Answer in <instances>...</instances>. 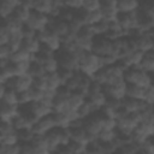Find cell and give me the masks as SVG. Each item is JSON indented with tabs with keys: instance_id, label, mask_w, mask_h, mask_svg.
Wrapping results in <instances>:
<instances>
[{
	"instance_id": "obj_1",
	"label": "cell",
	"mask_w": 154,
	"mask_h": 154,
	"mask_svg": "<svg viewBox=\"0 0 154 154\" xmlns=\"http://www.w3.org/2000/svg\"><path fill=\"white\" fill-rule=\"evenodd\" d=\"M103 67V63L100 55L95 54L94 52H83L79 57V65L78 71L85 76L94 77V75Z\"/></svg>"
},
{
	"instance_id": "obj_2",
	"label": "cell",
	"mask_w": 154,
	"mask_h": 154,
	"mask_svg": "<svg viewBox=\"0 0 154 154\" xmlns=\"http://www.w3.org/2000/svg\"><path fill=\"white\" fill-rule=\"evenodd\" d=\"M124 79L129 84H135L141 88H149L152 84V75L140 67H129L124 71Z\"/></svg>"
},
{
	"instance_id": "obj_3",
	"label": "cell",
	"mask_w": 154,
	"mask_h": 154,
	"mask_svg": "<svg viewBox=\"0 0 154 154\" xmlns=\"http://www.w3.org/2000/svg\"><path fill=\"white\" fill-rule=\"evenodd\" d=\"M103 118L105 114L101 111H96L85 119H83V128L87 130L91 140H96L97 135L103 129Z\"/></svg>"
},
{
	"instance_id": "obj_4",
	"label": "cell",
	"mask_w": 154,
	"mask_h": 154,
	"mask_svg": "<svg viewBox=\"0 0 154 154\" xmlns=\"http://www.w3.org/2000/svg\"><path fill=\"white\" fill-rule=\"evenodd\" d=\"M83 52H70V51H64L60 49L55 53L60 67L72 70V71H78V65H79V57Z\"/></svg>"
},
{
	"instance_id": "obj_5",
	"label": "cell",
	"mask_w": 154,
	"mask_h": 154,
	"mask_svg": "<svg viewBox=\"0 0 154 154\" xmlns=\"http://www.w3.org/2000/svg\"><path fill=\"white\" fill-rule=\"evenodd\" d=\"M37 37L41 41V43L45 45V46H47L52 52L57 53L58 51L61 49L63 41H61V38L51 28H47V29L37 32Z\"/></svg>"
},
{
	"instance_id": "obj_6",
	"label": "cell",
	"mask_w": 154,
	"mask_h": 154,
	"mask_svg": "<svg viewBox=\"0 0 154 154\" xmlns=\"http://www.w3.org/2000/svg\"><path fill=\"white\" fill-rule=\"evenodd\" d=\"M51 22H52V17L51 16L32 10V12H31L29 19L26 20L25 25L29 26V28H31L36 32H40V31L49 28Z\"/></svg>"
},
{
	"instance_id": "obj_7",
	"label": "cell",
	"mask_w": 154,
	"mask_h": 154,
	"mask_svg": "<svg viewBox=\"0 0 154 154\" xmlns=\"http://www.w3.org/2000/svg\"><path fill=\"white\" fill-rule=\"evenodd\" d=\"M4 84H6V87L8 89H14L17 93H22V91L29 90L34 85V77H31L29 73L22 75V76H16V77L10 78Z\"/></svg>"
},
{
	"instance_id": "obj_8",
	"label": "cell",
	"mask_w": 154,
	"mask_h": 154,
	"mask_svg": "<svg viewBox=\"0 0 154 154\" xmlns=\"http://www.w3.org/2000/svg\"><path fill=\"white\" fill-rule=\"evenodd\" d=\"M91 52H94L95 54H97L100 57H103L106 54L113 53V41L107 38L105 35L95 36Z\"/></svg>"
},
{
	"instance_id": "obj_9",
	"label": "cell",
	"mask_w": 154,
	"mask_h": 154,
	"mask_svg": "<svg viewBox=\"0 0 154 154\" xmlns=\"http://www.w3.org/2000/svg\"><path fill=\"white\" fill-rule=\"evenodd\" d=\"M126 87H128V83L125 82V79H123V81L113 83V84L103 85V91L106 93V95L108 97L123 100L126 96Z\"/></svg>"
},
{
	"instance_id": "obj_10",
	"label": "cell",
	"mask_w": 154,
	"mask_h": 154,
	"mask_svg": "<svg viewBox=\"0 0 154 154\" xmlns=\"http://www.w3.org/2000/svg\"><path fill=\"white\" fill-rule=\"evenodd\" d=\"M117 20L128 34L129 30L138 28V11H135L131 13H119L117 17Z\"/></svg>"
},
{
	"instance_id": "obj_11",
	"label": "cell",
	"mask_w": 154,
	"mask_h": 154,
	"mask_svg": "<svg viewBox=\"0 0 154 154\" xmlns=\"http://www.w3.org/2000/svg\"><path fill=\"white\" fill-rule=\"evenodd\" d=\"M54 128H57V125H55V120H54V117H53V113H52L47 117H43V118L38 119L34 124L32 130H34L35 135H46L47 132H49Z\"/></svg>"
},
{
	"instance_id": "obj_12",
	"label": "cell",
	"mask_w": 154,
	"mask_h": 154,
	"mask_svg": "<svg viewBox=\"0 0 154 154\" xmlns=\"http://www.w3.org/2000/svg\"><path fill=\"white\" fill-rule=\"evenodd\" d=\"M45 140H46V143H47L51 153H57V150L63 146L60 128H54L49 132H47L45 135Z\"/></svg>"
},
{
	"instance_id": "obj_13",
	"label": "cell",
	"mask_w": 154,
	"mask_h": 154,
	"mask_svg": "<svg viewBox=\"0 0 154 154\" xmlns=\"http://www.w3.org/2000/svg\"><path fill=\"white\" fill-rule=\"evenodd\" d=\"M29 108H30V112L35 116V118L38 120L43 117H47L49 114H52L54 111H53V107L48 103H46L45 101L40 100V101H34L31 103H29Z\"/></svg>"
},
{
	"instance_id": "obj_14",
	"label": "cell",
	"mask_w": 154,
	"mask_h": 154,
	"mask_svg": "<svg viewBox=\"0 0 154 154\" xmlns=\"http://www.w3.org/2000/svg\"><path fill=\"white\" fill-rule=\"evenodd\" d=\"M135 42V48L143 52L144 54L148 53L154 48V38L149 32H143L137 37H132Z\"/></svg>"
},
{
	"instance_id": "obj_15",
	"label": "cell",
	"mask_w": 154,
	"mask_h": 154,
	"mask_svg": "<svg viewBox=\"0 0 154 154\" xmlns=\"http://www.w3.org/2000/svg\"><path fill=\"white\" fill-rule=\"evenodd\" d=\"M101 12L103 16V19L111 22V20H116L118 14L120 13L117 6V0H102V5H101Z\"/></svg>"
},
{
	"instance_id": "obj_16",
	"label": "cell",
	"mask_w": 154,
	"mask_h": 154,
	"mask_svg": "<svg viewBox=\"0 0 154 154\" xmlns=\"http://www.w3.org/2000/svg\"><path fill=\"white\" fill-rule=\"evenodd\" d=\"M20 114V105H10L1 102V120L13 122L16 117Z\"/></svg>"
},
{
	"instance_id": "obj_17",
	"label": "cell",
	"mask_w": 154,
	"mask_h": 154,
	"mask_svg": "<svg viewBox=\"0 0 154 154\" xmlns=\"http://www.w3.org/2000/svg\"><path fill=\"white\" fill-rule=\"evenodd\" d=\"M49 28L60 37H65L66 35H71L70 34V22H66V20H61L59 18H53L52 17V22H51V25ZM73 36V35H71ZM76 37V36H75Z\"/></svg>"
},
{
	"instance_id": "obj_18",
	"label": "cell",
	"mask_w": 154,
	"mask_h": 154,
	"mask_svg": "<svg viewBox=\"0 0 154 154\" xmlns=\"http://www.w3.org/2000/svg\"><path fill=\"white\" fill-rule=\"evenodd\" d=\"M75 45L82 52H91L94 45V37L78 32L75 37Z\"/></svg>"
},
{
	"instance_id": "obj_19",
	"label": "cell",
	"mask_w": 154,
	"mask_h": 154,
	"mask_svg": "<svg viewBox=\"0 0 154 154\" xmlns=\"http://www.w3.org/2000/svg\"><path fill=\"white\" fill-rule=\"evenodd\" d=\"M85 100L87 96L81 91H72L67 97V111H78Z\"/></svg>"
},
{
	"instance_id": "obj_20",
	"label": "cell",
	"mask_w": 154,
	"mask_h": 154,
	"mask_svg": "<svg viewBox=\"0 0 154 154\" xmlns=\"http://www.w3.org/2000/svg\"><path fill=\"white\" fill-rule=\"evenodd\" d=\"M2 25L6 26V29H7L11 34H13V32H22V30H23L24 26H25V23L22 22L20 19H18L17 17H14V16L12 14V16H10V17L2 19Z\"/></svg>"
},
{
	"instance_id": "obj_21",
	"label": "cell",
	"mask_w": 154,
	"mask_h": 154,
	"mask_svg": "<svg viewBox=\"0 0 154 154\" xmlns=\"http://www.w3.org/2000/svg\"><path fill=\"white\" fill-rule=\"evenodd\" d=\"M117 6L120 13H131L140 10L141 0H117Z\"/></svg>"
},
{
	"instance_id": "obj_22",
	"label": "cell",
	"mask_w": 154,
	"mask_h": 154,
	"mask_svg": "<svg viewBox=\"0 0 154 154\" xmlns=\"http://www.w3.org/2000/svg\"><path fill=\"white\" fill-rule=\"evenodd\" d=\"M45 81H46V90H53L57 91L64 83L57 72H52V73H46L45 75Z\"/></svg>"
},
{
	"instance_id": "obj_23",
	"label": "cell",
	"mask_w": 154,
	"mask_h": 154,
	"mask_svg": "<svg viewBox=\"0 0 154 154\" xmlns=\"http://www.w3.org/2000/svg\"><path fill=\"white\" fill-rule=\"evenodd\" d=\"M71 129V141H76L83 144H88L91 140V137L89 136V134L87 132V130L83 126L79 128H70Z\"/></svg>"
},
{
	"instance_id": "obj_24",
	"label": "cell",
	"mask_w": 154,
	"mask_h": 154,
	"mask_svg": "<svg viewBox=\"0 0 154 154\" xmlns=\"http://www.w3.org/2000/svg\"><path fill=\"white\" fill-rule=\"evenodd\" d=\"M32 148H34V154H48L51 153L46 140H45V135H35L34 140L31 141Z\"/></svg>"
},
{
	"instance_id": "obj_25",
	"label": "cell",
	"mask_w": 154,
	"mask_h": 154,
	"mask_svg": "<svg viewBox=\"0 0 154 154\" xmlns=\"http://www.w3.org/2000/svg\"><path fill=\"white\" fill-rule=\"evenodd\" d=\"M22 0H1V17L2 19L10 17L13 14L14 10L17 8V6L20 4Z\"/></svg>"
},
{
	"instance_id": "obj_26",
	"label": "cell",
	"mask_w": 154,
	"mask_h": 154,
	"mask_svg": "<svg viewBox=\"0 0 154 154\" xmlns=\"http://www.w3.org/2000/svg\"><path fill=\"white\" fill-rule=\"evenodd\" d=\"M41 41L38 40L37 35L34 36V37H24V41H23V45H22V48L26 49L28 52H30L31 54H36L40 52L41 49Z\"/></svg>"
},
{
	"instance_id": "obj_27",
	"label": "cell",
	"mask_w": 154,
	"mask_h": 154,
	"mask_svg": "<svg viewBox=\"0 0 154 154\" xmlns=\"http://www.w3.org/2000/svg\"><path fill=\"white\" fill-rule=\"evenodd\" d=\"M53 6H54V0H35L32 10L51 16Z\"/></svg>"
},
{
	"instance_id": "obj_28",
	"label": "cell",
	"mask_w": 154,
	"mask_h": 154,
	"mask_svg": "<svg viewBox=\"0 0 154 154\" xmlns=\"http://www.w3.org/2000/svg\"><path fill=\"white\" fill-rule=\"evenodd\" d=\"M34 55L30 52H28L24 48H19L17 51H14L12 53V57L10 59V61L12 63H22V61H32L34 60Z\"/></svg>"
},
{
	"instance_id": "obj_29",
	"label": "cell",
	"mask_w": 154,
	"mask_h": 154,
	"mask_svg": "<svg viewBox=\"0 0 154 154\" xmlns=\"http://www.w3.org/2000/svg\"><path fill=\"white\" fill-rule=\"evenodd\" d=\"M90 103L94 106V108L96 111H100L105 105H106V101H107V95L105 91H100V93H96V94H91L87 97Z\"/></svg>"
},
{
	"instance_id": "obj_30",
	"label": "cell",
	"mask_w": 154,
	"mask_h": 154,
	"mask_svg": "<svg viewBox=\"0 0 154 154\" xmlns=\"http://www.w3.org/2000/svg\"><path fill=\"white\" fill-rule=\"evenodd\" d=\"M82 76H83L82 72L76 71V72L64 83V85H65L70 91H78V90H79V87H81Z\"/></svg>"
},
{
	"instance_id": "obj_31",
	"label": "cell",
	"mask_w": 154,
	"mask_h": 154,
	"mask_svg": "<svg viewBox=\"0 0 154 154\" xmlns=\"http://www.w3.org/2000/svg\"><path fill=\"white\" fill-rule=\"evenodd\" d=\"M31 12H32V10H31L30 7H28V6H25V5H23V4L20 2V4L17 6V8L14 10L13 16H14V17H17L18 19H20L22 22L26 23V20L29 19V17H30Z\"/></svg>"
},
{
	"instance_id": "obj_32",
	"label": "cell",
	"mask_w": 154,
	"mask_h": 154,
	"mask_svg": "<svg viewBox=\"0 0 154 154\" xmlns=\"http://www.w3.org/2000/svg\"><path fill=\"white\" fill-rule=\"evenodd\" d=\"M57 128H70L71 119L66 112H53Z\"/></svg>"
},
{
	"instance_id": "obj_33",
	"label": "cell",
	"mask_w": 154,
	"mask_h": 154,
	"mask_svg": "<svg viewBox=\"0 0 154 154\" xmlns=\"http://www.w3.org/2000/svg\"><path fill=\"white\" fill-rule=\"evenodd\" d=\"M144 88H141L138 85L135 84H129L126 87V96L128 97H132V99H138V100H143L144 96Z\"/></svg>"
},
{
	"instance_id": "obj_34",
	"label": "cell",
	"mask_w": 154,
	"mask_h": 154,
	"mask_svg": "<svg viewBox=\"0 0 154 154\" xmlns=\"http://www.w3.org/2000/svg\"><path fill=\"white\" fill-rule=\"evenodd\" d=\"M46 70L43 67V65L36 60H32L30 64V69H29V75L34 78H38V77H43L46 75Z\"/></svg>"
},
{
	"instance_id": "obj_35",
	"label": "cell",
	"mask_w": 154,
	"mask_h": 154,
	"mask_svg": "<svg viewBox=\"0 0 154 154\" xmlns=\"http://www.w3.org/2000/svg\"><path fill=\"white\" fill-rule=\"evenodd\" d=\"M20 141L17 130L7 135H0V146H11V144H17Z\"/></svg>"
},
{
	"instance_id": "obj_36",
	"label": "cell",
	"mask_w": 154,
	"mask_h": 154,
	"mask_svg": "<svg viewBox=\"0 0 154 154\" xmlns=\"http://www.w3.org/2000/svg\"><path fill=\"white\" fill-rule=\"evenodd\" d=\"M1 102L10 103V105H19V95L14 89H8L4 94V96L0 99Z\"/></svg>"
},
{
	"instance_id": "obj_37",
	"label": "cell",
	"mask_w": 154,
	"mask_h": 154,
	"mask_svg": "<svg viewBox=\"0 0 154 154\" xmlns=\"http://www.w3.org/2000/svg\"><path fill=\"white\" fill-rule=\"evenodd\" d=\"M43 67H45V70H46V72L47 73H52V72H57L58 70H59V67H60V65H59V61H58V58H57V55L54 54V55H52V57H49L43 64Z\"/></svg>"
},
{
	"instance_id": "obj_38",
	"label": "cell",
	"mask_w": 154,
	"mask_h": 154,
	"mask_svg": "<svg viewBox=\"0 0 154 154\" xmlns=\"http://www.w3.org/2000/svg\"><path fill=\"white\" fill-rule=\"evenodd\" d=\"M23 41H24V36H23L22 32H13V34H11V37H10V41H8V46L14 52V51L22 48Z\"/></svg>"
},
{
	"instance_id": "obj_39",
	"label": "cell",
	"mask_w": 154,
	"mask_h": 154,
	"mask_svg": "<svg viewBox=\"0 0 154 154\" xmlns=\"http://www.w3.org/2000/svg\"><path fill=\"white\" fill-rule=\"evenodd\" d=\"M11 63H12V61H11ZM30 64H31V61L12 63V67H13V72H14V76H22V75H26V73H29Z\"/></svg>"
},
{
	"instance_id": "obj_40",
	"label": "cell",
	"mask_w": 154,
	"mask_h": 154,
	"mask_svg": "<svg viewBox=\"0 0 154 154\" xmlns=\"http://www.w3.org/2000/svg\"><path fill=\"white\" fill-rule=\"evenodd\" d=\"M69 154H83L87 153V144L76 142V141H70L69 144H66Z\"/></svg>"
},
{
	"instance_id": "obj_41",
	"label": "cell",
	"mask_w": 154,
	"mask_h": 154,
	"mask_svg": "<svg viewBox=\"0 0 154 154\" xmlns=\"http://www.w3.org/2000/svg\"><path fill=\"white\" fill-rule=\"evenodd\" d=\"M102 19H103V16H102L101 10L90 11V12H87V16H85V24L94 25V24L101 22Z\"/></svg>"
},
{
	"instance_id": "obj_42",
	"label": "cell",
	"mask_w": 154,
	"mask_h": 154,
	"mask_svg": "<svg viewBox=\"0 0 154 154\" xmlns=\"http://www.w3.org/2000/svg\"><path fill=\"white\" fill-rule=\"evenodd\" d=\"M77 112H78L79 118L85 119V118H87V117H89L91 113L96 112V109H95V108H94V106L90 103V101L87 99V100H85V102L79 107V109H78Z\"/></svg>"
},
{
	"instance_id": "obj_43",
	"label": "cell",
	"mask_w": 154,
	"mask_h": 154,
	"mask_svg": "<svg viewBox=\"0 0 154 154\" xmlns=\"http://www.w3.org/2000/svg\"><path fill=\"white\" fill-rule=\"evenodd\" d=\"M138 67L142 69L143 71L150 73V75H154V58L144 54V57H143V59H142V61H141Z\"/></svg>"
},
{
	"instance_id": "obj_44",
	"label": "cell",
	"mask_w": 154,
	"mask_h": 154,
	"mask_svg": "<svg viewBox=\"0 0 154 154\" xmlns=\"http://www.w3.org/2000/svg\"><path fill=\"white\" fill-rule=\"evenodd\" d=\"M93 26V30H94V34L95 36H101V35H106V32L108 31L109 29V22L106 20V19H102L101 22L91 25Z\"/></svg>"
},
{
	"instance_id": "obj_45",
	"label": "cell",
	"mask_w": 154,
	"mask_h": 154,
	"mask_svg": "<svg viewBox=\"0 0 154 154\" xmlns=\"http://www.w3.org/2000/svg\"><path fill=\"white\" fill-rule=\"evenodd\" d=\"M117 136V129L109 130V129H102L100 134L97 135V140L101 142H112Z\"/></svg>"
},
{
	"instance_id": "obj_46",
	"label": "cell",
	"mask_w": 154,
	"mask_h": 154,
	"mask_svg": "<svg viewBox=\"0 0 154 154\" xmlns=\"http://www.w3.org/2000/svg\"><path fill=\"white\" fill-rule=\"evenodd\" d=\"M138 149H140V146H138L137 143H135L134 141H131V142H128V143L122 144V146L118 148V153L135 154V153H138Z\"/></svg>"
},
{
	"instance_id": "obj_47",
	"label": "cell",
	"mask_w": 154,
	"mask_h": 154,
	"mask_svg": "<svg viewBox=\"0 0 154 154\" xmlns=\"http://www.w3.org/2000/svg\"><path fill=\"white\" fill-rule=\"evenodd\" d=\"M101 5H102V0H84L82 8L85 10L87 12H90V11L100 10Z\"/></svg>"
},
{
	"instance_id": "obj_48",
	"label": "cell",
	"mask_w": 154,
	"mask_h": 154,
	"mask_svg": "<svg viewBox=\"0 0 154 154\" xmlns=\"http://www.w3.org/2000/svg\"><path fill=\"white\" fill-rule=\"evenodd\" d=\"M20 142L11 146H0V154H20Z\"/></svg>"
},
{
	"instance_id": "obj_49",
	"label": "cell",
	"mask_w": 154,
	"mask_h": 154,
	"mask_svg": "<svg viewBox=\"0 0 154 154\" xmlns=\"http://www.w3.org/2000/svg\"><path fill=\"white\" fill-rule=\"evenodd\" d=\"M18 135H19V141L20 142H31L35 137V132L31 129H23V130H19L18 131Z\"/></svg>"
},
{
	"instance_id": "obj_50",
	"label": "cell",
	"mask_w": 154,
	"mask_h": 154,
	"mask_svg": "<svg viewBox=\"0 0 154 154\" xmlns=\"http://www.w3.org/2000/svg\"><path fill=\"white\" fill-rule=\"evenodd\" d=\"M29 93L31 95V99H32V102L34 101H40L45 97V90L43 89H40L35 85H32L30 89H29Z\"/></svg>"
},
{
	"instance_id": "obj_51",
	"label": "cell",
	"mask_w": 154,
	"mask_h": 154,
	"mask_svg": "<svg viewBox=\"0 0 154 154\" xmlns=\"http://www.w3.org/2000/svg\"><path fill=\"white\" fill-rule=\"evenodd\" d=\"M12 48L8 45H2L0 46V60H10L12 57Z\"/></svg>"
},
{
	"instance_id": "obj_52",
	"label": "cell",
	"mask_w": 154,
	"mask_h": 154,
	"mask_svg": "<svg viewBox=\"0 0 154 154\" xmlns=\"http://www.w3.org/2000/svg\"><path fill=\"white\" fill-rule=\"evenodd\" d=\"M10 37H11V32L6 29V26H4L1 24V26H0V46L8 45Z\"/></svg>"
},
{
	"instance_id": "obj_53",
	"label": "cell",
	"mask_w": 154,
	"mask_h": 154,
	"mask_svg": "<svg viewBox=\"0 0 154 154\" xmlns=\"http://www.w3.org/2000/svg\"><path fill=\"white\" fill-rule=\"evenodd\" d=\"M100 91H103V84L99 83L97 81H95L93 78V82L90 83V87L88 89V96L91 95V94H96V93H100ZM87 96V97H88Z\"/></svg>"
},
{
	"instance_id": "obj_54",
	"label": "cell",
	"mask_w": 154,
	"mask_h": 154,
	"mask_svg": "<svg viewBox=\"0 0 154 154\" xmlns=\"http://www.w3.org/2000/svg\"><path fill=\"white\" fill-rule=\"evenodd\" d=\"M84 0H64V5L71 10H81L83 7Z\"/></svg>"
},
{
	"instance_id": "obj_55",
	"label": "cell",
	"mask_w": 154,
	"mask_h": 154,
	"mask_svg": "<svg viewBox=\"0 0 154 154\" xmlns=\"http://www.w3.org/2000/svg\"><path fill=\"white\" fill-rule=\"evenodd\" d=\"M143 101H146L147 103L154 106V88H153V87L146 88V90H144V96H143Z\"/></svg>"
},
{
	"instance_id": "obj_56",
	"label": "cell",
	"mask_w": 154,
	"mask_h": 154,
	"mask_svg": "<svg viewBox=\"0 0 154 154\" xmlns=\"http://www.w3.org/2000/svg\"><path fill=\"white\" fill-rule=\"evenodd\" d=\"M19 95V105H29L32 102V99H31V95L29 93V90L26 91H22V93H18Z\"/></svg>"
},
{
	"instance_id": "obj_57",
	"label": "cell",
	"mask_w": 154,
	"mask_h": 154,
	"mask_svg": "<svg viewBox=\"0 0 154 154\" xmlns=\"http://www.w3.org/2000/svg\"><path fill=\"white\" fill-rule=\"evenodd\" d=\"M76 71H72V70H67V69H64V67H59V70H58V73H59V76H60V78H61V81H63V83H65L73 73H75Z\"/></svg>"
},
{
	"instance_id": "obj_58",
	"label": "cell",
	"mask_w": 154,
	"mask_h": 154,
	"mask_svg": "<svg viewBox=\"0 0 154 154\" xmlns=\"http://www.w3.org/2000/svg\"><path fill=\"white\" fill-rule=\"evenodd\" d=\"M20 154H34V148L31 142H20Z\"/></svg>"
},
{
	"instance_id": "obj_59",
	"label": "cell",
	"mask_w": 154,
	"mask_h": 154,
	"mask_svg": "<svg viewBox=\"0 0 154 154\" xmlns=\"http://www.w3.org/2000/svg\"><path fill=\"white\" fill-rule=\"evenodd\" d=\"M22 34H23V36L24 37H34V36H36L37 35V32L35 31V30H32L31 28H29V26H24V29L22 30Z\"/></svg>"
},
{
	"instance_id": "obj_60",
	"label": "cell",
	"mask_w": 154,
	"mask_h": 154,
	"mask_svg": "<svg viewBox=\"0 0 154 154\" xmlns=\"http://www.w3.org/2000/svg\"><path fill=\"white\" fill-rule=\"evenodd\" d=\"M147 55H149V57H152V58H154V48L152 49V51H149L148 53H146Z\"/></svg>"
},
{
	"instance_id": "obj_61",
	"label": "cell",
	"mask_w": 154,
	"mask_h": 154,
	"mask_svg": "<svg viewBox=\"0 0 154 154\" xmlns=\"http://www.w3.org/2000/svg\"><path fill=\"white\" fill-rule=\"evenodd\" d=\"M150 87L154 88V75H152V84H150Z\"/></svg>"
},
{
	"instance_id": "obj_62",
	"label": "cell",
	"mask_w": 154,
	"mask_h": 154,
	"mask_svg": "<svg viewBox=\"0 0 154 154\" xmlns=\"http://www.w3.org/2000/svg\"><path fill=\"white\" fill-rule=\"evenodd\" d=\"M141 1H150V0H141Z\"/></svg>"
},
{
	"instance_id": "obj_63",
	"label": "cell",
	"mask_w": 154,
	"mask_h": 154,
	"mask_svg": "<svg viewBox=\"0 0 154 154\" xmlns=\"http://www.w3.org/2000/svg\"><path fill=\"white\" fill-rule=\"evenodd\" d=\"M59 1H64V0H59Z\"/></svg>"
}]
</instances>
